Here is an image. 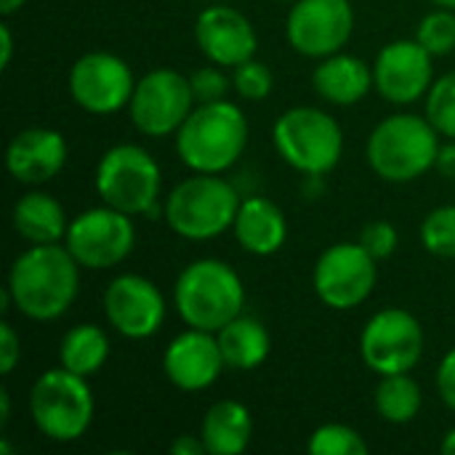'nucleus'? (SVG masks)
<instances>
[{
    "mask_svg": "<svg viewBox=\"0 0 455 455\" xmlns=\"http://www.w3.org/2000/svg\"><path fill=\"white\" fill-rule=\"evenodd\" d=\"M80 264L64 243L29 245L8 272L11 304L35 323H51L69 312L80 291Z\"/></svg>",
    "mask_w": 455,
    "mask_h": 455,
    "instance_id": "f257e3e1",
    "label": "nucleus"
},
{
    "mask_svg": "<svg viewBox=\"0 0 455 455\" xmlns=\"http://www.w3.org/2000/svg\"><path fill=\"white\" fill-rule=\"evenodd\" d=\"M173 139L176 155L192 173H224L248 147V120L229 99L195 104Z\"/></svg>",
    "mask_w": 455,
    "mask_h": 455,
    "instance_id": "f03ea898",
    "label": "nucleus"
},
{
    "mask_svg": "<svg viewBox=\"0 0 455 455\" xmlns=\"http://www.w3.org/2000/svg\"><path fill=\"white\" fill-rule=\"evenodd\" d=\"M173 304L187 328L219 333L243 315L245 285L221 259H197L181 269L173 285Z\"/></svg>",
    "mask_w": 455,
    "mask_h": 455,
    "instance_id": "7ed1b4c3",
    "label": "nucleus"
},
{
    "mask_svg": "<svg viewBox=\"0 0 455 455\" xmlns=\"http://www.w3.org/2000/svg\"><path fill=\"white\" fill-rule=\"evenodd\" d=\"M368 165L389 184H411L435 168L440 152L437 128L421 115H392L368 136Z\"/></svg>",
    "mask_w": 455,
    "mask_h": 455,
    "instance_id": "20e7f679",
    "label": "nucleus"
},
{
    "mask_svg": "<svg viewBox=\"0 0 455 455\" xmlns=\"http://www.w3.org/2000/svg\"><path fill=\"white\" fill-rule=\"evenodd\" d=\"M240 195L221 173H192L179 181L163 203L168 227L192 243H205L232 229Z\"/></svg>",
    "mask_w": 455,
    "mask_h": 455,
    "instance_id": "39448f33",
    "label": "nucleus"
},
{
    "mask_svg": "<svg viewBox=\"0 0 455 455\" xmlns=\"http://www.w3.org/2000/svg\"><path fill=\"white\" fill-rule=\"evenodd\" d=\"M272 141L277 155L309 179L331 173L344 155V131L320 107L285 109L272 128Z\"/></svg>",
    "mask_w": 455,
    "mask_h": 455,
    "instance_id": "423d86ee",
    "label": "nucleus"
},
{
    "mask_svg": "<svg viewBox=\"0 0 455 455\" xmlns=\"http://www.w3.org/2000/svg\"><path fill=\"white\" fill-rule=\"evenodd\" d=\"M93 392L85 376L67 368H53L37 376L29 389V416L35 429L51 443L80 440L93 421Z\"/></svg>",
    "mask_w": 455,
    "mask_h": 455,
    "instance_id": "0eeeda50",
    "label": "nucleus"
},
{
    "mask_svg": "<svg viewBox=\"0 0 455 455\" xmlns=\"http://www.w3.org/2000/svg\"><path fill=\"white\" fill-rule=\"evenodd\" d=\"M163 171L139 144L109 147L96 165V195L128 216L149 213L160 203Z\"/></svg>",
    "mask_w": 455,
    "mask_h": 455,
    "instance_id": "6e6552de",
    "label": "nucleus"
},
{
    "mask_svg": "<svg viewBox=\"0 0 455 455\" xmlns=\"http://www.w3.org/2000/svg\"><path fill=\"white\" fill-rule=\"evenodd\" d=\"M131 219L112 205L88 208L69 221L64 245L83 269H112L133 253L136 227Z\"/></svg>",
    "mask_w": 455,
    "mask_h": 455,
    "instance_id": "1a4fd4ad",
    "label": "nucleus"
},
{
    "mask_svg": "<svg viewBox=\"0 0 455 455\" xmlns=\"http://www.w3.org/2000/svg\"><path fill=\"white\" fill-rule=\"evenodd\" d=\"M195 93L187 75L179 69L157 67L136 80L128 112L133 125L152 139L176 136L181 123L195 109Z\"/></svg>",
    "mask_w": 455,
    "mask_h": 455,
    "instance_id": "9d476101",
    "label": "nucleus"
},
{
    "mask_svg": "<svg viewBox=\"0 0 455 455\" xmlns=\"http://www.w3.org/2000/svg\"><path fill=\"white\" fill-rule=\"evenodd\" d=\"M376 280L379 261L360 243H336L325 248L312 272L317 299L336 312H349L365 304Z\"/></svg>",
    "mask_w": 455,
    "mask_h": 455,
    "instance_id": "9b49d317",
    "label": "nucleus"
},
{
    "mask_svg": "<svg viewBox=\"0 0 455 455\" xmlns=\"http://www.w3.org/2000/svg\"><path fill=\"white\" fill-rule=\"evenodd\" d=\"M424 328L405 309H381L376 312L360 333L363 363L376 376L411 373L424 355Z\"/></svg>",
    "mask_w": 455,
    "mask_h": 455,
    "instance_id": "f8f14e48",
    "label": "nucleus"
},
{
    "mask_svg": "<svg viewBox=\"0 0 455 455\" xmlns=\"http://www.w3.org/2000/svg\"><path fill=\"white\" fill-rule=\"evenodd\" d=\"M69 93L91 115H115L131 104L136 80L125 59L109 51H91L69 69Z\"/></svg>",
    "mask_w": 455,
    "mask_h": 455,
    "instance_id": "ddd939ff",
    "label": "nucleus"
},
{
    "mask_svg": "<svg viewBox=\"0 0 455 455\" xmlns=\"http://www.w3.org/2000/svg\"><path fill=\"white\" fill-rule=\"evenodd\" d=\"M355 29V11L349 0H296L285 35L293 51L307 59H325L339 53Z\"/></svg>",
    "mask_w": 455,
    "mask_h": 455,
    "instance_id": "4468645a",
    "label": "nucleus"
},
{
    "mask_svg": "<svg viewBox=\"0 0 455 455\" xmlns=\"http://www.w3.org/2000/svg\"><path fill=\"white\" fill-rule=\"evenodd\" d=\"M107 323L125 339L155 336L168 315L163 291L144 275H117L104 291Z\"/></svg>",
    "mask_w": 455,
    "mask_h": 455,
    "instance_id": "2eb2a0df",
    "label": "nucleus"
},
{
    "mask_svg": "<svg viewBox=\"0 0 455 455\" xmlns=\"http://www.w3.org/2000/svg\"><path fill=\"white\" fill-rule=\"evenodd\" d=\"M435 56L419 40H395L384 45L373 64L376 91L392 104H413L435 83Z\"/></svg>",
    "mask_w": 455,
    "mask_h": 455,
    "instance_id": "dca6fc26",
    "label": "nucleus"
},
{
    "mask_svg": "<svg viewBox=\"0 0 455 455\" xmlns=\"http://www.w3.org/2000/svg\"><path fill=\"white\" fill-rule=\"evenodd\" d=\"M195 40L211 64L235 69L237 64L256 56L259 37L245 13L229 5L213 3L195 21Z\"/></svg>",
    "mask_w": 455,
    "mask_h": 455,
    "instance_id": "f3484780",
    "label": "nucleus"
},
{
    "mask_svg": "<svg viewBox=\"0 0 455 455\" xmlns=\"http://www.w3.org/2000/svg\"><path fill=\"white\" fill-rule=\"evenodd\" d=\"M227 363L221 357V347L216 333L189 328L179 333L163 355L165 379L181 392H203L219 381Z\"/></svg>",
    "mask_w": 455,
    "mask_h": 455,
    "instance_id": "a211bd4d",
    "label": "nucleus"
},
{
    "mask_svg": "<svg viewBox=\"0 0 455 455\" xmlns=\"http://www.w3.org/2000/svg\"><path fill=\"white\" fill-rule=\"evenodd\" d=\"M67 139L43 125H32L19 131L5 147V168L8 173L27 187H40L61 173L67 165Z\"/></svg>",
    "mask_w": 455,
    "mask_h": 455,
    "instance_id": "6ab92c4d",
    "label": "nucleus"
},
{
    "mask_svg": "<svg viewBox=\"0 0 455 455\" xmlns=\"http://www.w3.org/2000/svg\"><path fill=\"white\" fill-rule=\"evenodd\" d=\"M235 240L251 256H272L288 240L285 213L269 197H245L232 224Z\"/></svg>",
    "mask_w": 455,
    "mask_h": 455,
    "instance_id": "aec40b11",
    "label": "nucleus"
},
{
    "mask_svg": "<svg viewBox=\"0 0 455 455\" xmlns=\"http://www.w3.org/2000/svg\"><path fill=\"white\" fill-rule=\"evenodd\" d=\"M312 85L325 101L352 107L363 101L371 93V88H376L373 67H368L360 56L339 51L333 56L320 59V64L312 72Z\"/></svg>",
    "mask_w": 455,
    "mask_h": 455,
    "instance_id": "412c9836",
    "label": "nucleus"
},
{
    "mask_svg": "<svg viewBox=\"0 0 455 455\" xmlns=\"http://www.w3.org/2000/svg\"><path fill=\"white\" fill-rule=\"evenodd\" d=\"M13 229L21 240L29 245H53L67 237L69 219L64 213V205L48 195V192H27L13 205Z\"/></svg>",
    "mask_w": 455,
    "mask_h": 455,
    "instance_id": "4be33fe9",
    "label": "nucleus"
},
{
    "mask_svg": "<svg viewBox=\"0 0 455 455\" xmlns=\"http://www.w3.org/2000/svg\"><path fill=\"white\" fill-rule=\"evenodd\" d=\"M200 437L211 455H243L253 440V416L237 400H221L208 408Z\"/></svg>",
    "mask_w": 455,
    "mask_h": 455,
    "instance_id": "5701e85b",
    "label": "nucleus"
},
{
    "mask_svg": "<svg viewBox=\"0 0 455 455\" xmlns=\"http://www.w3.org/2000/svg\"><path fill=\"white\" fill-rule=\"evenodd\" d=\"M216 339H219L221 357L229 371H253L269 357V349H272V336L267 325L245 315L229 320L216 333Z\"/></svg>",
    "mask_w": 455,
    "mask_h": 455,
    "instance_id": "b1692460",
    "label": "nucleus"
},
{
    "mask_svg": "<svg viewBox=\"0 0 455 455\" xmlns=\"http://www.w3.org/2000/svg\"><path fill=\"white\" fill-rule=\"evenodd\" d=\"M109 360V336L93 323H80L69 328L59 344V365L77 376H96Z\"/></svg>",
    "mask_w": 455,
    "mask_h": 455,
    "instance_id": "393cba45",
    "label": "nucleus"
},
{
    "mask_svg": "<svg viewBox=\"0 0 455 455\" xmlns=\"http://www.w3.org/2000/svg\"><path fill=\"white\" fill-rule=\"evenodd\" d=\"M373 403L384 421L411 424L421 413L424 395L421 387L411 379V373H392V376H381Z\"/></svg>",
    "mask_w": 455,
    "mask_h": 455,
    "instance_id": "a878e982",
    "label": "nucleus"
},
{
    "mask_svg": "<svg viewBox=\"0 0 455 455\" xmlns=\"http://www.w3.org/2000/svg\"><path fill=\"white\" fill-rule=\"evenodd\" d=\"M307 451L312 455H365L368 443L347 424H323L309 435Z\"/></svg>",
    "mask_w": 455,
    "mask_h": 455,
    "instance_id": "bb28decb",
    "label": "nucleus"
},
{
    "mask_svg": "<svg viewBox=\"0 0 455 455\" xmlns=\"http://www.w3.org/2000/svg\"><path fill=\"white\" fill-rule=\"evenodd\" d=\"M427 120L440 136L455 139V72L437 77L427 93Z\"/></svg>",
    "mask_w": 455,
    "mask_h": 455,
    "instance_id": "cd10ccee",
    "label": "nucleus"
},
{
    "mask_svg": "<svg viewBox=\"0 0 455 455\" xmlns=\"http://www.w3.org/2000/svg\"><path fill=\"white\" fill-rule=\"evenodd\" d=\"M421 243L432 256L455 259V205H440L424 219Z\"/></svg>",
    "mask_w": 455,
    "mask_h": 455,
    "instance_id": "c85d7f7f",
    "label": "nucleus"
},
{
    "mask_svg": "<svg viewBox=\"0 0 455 455\" xmlns=\"http://www.w3.org/2000/svg\"><path fill=\"white\" fill-rule=\"evenodd\" d=\"M416 40L432 56H448L455 51V13L448 8L432 11L419 21Z\"/></svg>",
    "mask_w": 455,
    "mask_h": 455,
    "instance_id": "c756f323",
    "label": "nucleus"
},
{
    "mask_svg": "<svg viewBox=\"0 0 455 455\" xmlns=\"http://www.w3.org/2000/svg\"><path fill=\"white\" fill-rule=\"evenodd\" d=\"M232 85L237 91L240 99H248V101H264L272 88H275V75L269 69V64L259 61L256 56L237 64L235 67V75H232Z\"/></svg>",
    "mask_w": 455,
    "mask_h": 455,
    "instance_id": "7c9ffc66",
    "label": "nucleus"
},
{
    "mask_svg": "<svg viewBox=\"0 0 455 455\" xmlns=\"http://www.w3.org/2000/svg\"><path fill=\"white\" fill-rule=\"evenodd\" d=\"M189 83H192V93H195V101L197 104H211V101H224L232 80L224 75V67L219 64H208V67H200L189 75Z\"/></svg>",
    "mask_w": 455,
    "mask_h": 455,
    "instance_id": "2f4dec72",
    "label": "nucleus"
},
{
    "mask_svg": "<svg viewBox=\"0 0 455 455\" xmlns=\"http://www.w3.org/2000/svg\"><path fill=\"white\" fill-rule=\"evenodd\" d=\"M357 243L376 259V261H384L389 259L397 245H400V235H397V227L392 221H384V219H376L371 224L363 227Z\"/></svg>",
    "mask_w": 455,
    "mask_h": 455,
    "instance_id": "473e14b6",
    "label": "nucleus"
},
{
    "mask_svg": "<svg viewBox=\"0 0 455 455\" xmlns=\"http://www.w3.org/2000/svg\"><path fill=\"white\" fill-rule=\"evenodd\" d=\"M21 360V339L11 323H0V373L8 376Z\"/></svg>",
    "mask_w": 455,
    "mask_h": 455,
    "instance_id": "72a5a7b5",
    "label": "nucleus"
},
{
    "mask_svg": "<svg viewBox=\"0 0 455 455\" xmlns=\"http://www.w3.org/2000/svg\"><path fill=\"white\" fill-rule=\"evenodd\" d=\"M435 381H437V395H440V400H443L451 411H455V347L443 357Z\"/></svg>",
    "mask_w": 455,
    "mask_h": 455,
    "instance_id": "f704fd0d",
    "label": "nucleus"
},
{
    "mask_svg": "<svg viewBox=\"0 0 455 455\" xmlns=\"http://www.w3.org/2000/svg\"><path fill=\"white\" fill-rule=\"evenodd\" d=\"M171 453L173 455H205V443L203 437H192V435H179L173 443H171Z\"/></svg>",
    "mask_w": 455,
    "mask_h": 455,
    "instance_id": "c9c22d12",
    "label": "nucleus"
},
{
    "mask_svg": "<svg viewBox=\"0 0 455 455\" xmlns=\"http://www.w3.org/2000/svg\"><path fill=\"white\" fill-rule=\"evenodd\" d=\"M435 168L440 171V176H445V179H455V141L440 144V152H437Z\"/></svg>",
    "mask_w": 455,
    "mask_h": 455,
    "instance_id": "e433bc0d",
    "label": "nucleus"
},
{
    "mask_svg": "<svg viewBox=\"0 0 455 455\" xmlns=\"http://www.w3.org/2000/svg\"><path fill=\"white\" fill-rule=\"evenodd\" d=\"M11 59H13V35L8 24H0V67L8 69Z\"/></svg>",
    "mask_w": 455,
    "mask_h": 455,
    "instance_id": "4c0bfd02",
    "label": "nucleus"
},
{
    "mask_svg": "<svg viewBox=\"0 0 455 455\" xmlns=\"http://www.w3.org/2000/svg\"><path fill=\"white\" fill-rule=\"evenodd\" d=\"M11 419V395L8 389H0V427H5Z\"/></svg>",
    "mask_w": 455,
    "mask_h": 455,
    "instance_id": "58836bf2",
    "label": "nucleus"
},
{
    "mask_svg": "<svg viewBox=\"0 0 455 455\" xmlns=\"http://www.w3.org/2000/svg\"><path fill=\"white\" fill-rule=\"evenodd\" d=\"M24 3H27V0H0V13H3V16H11V13H16Z\"/></svg>",
    "mask_w": 455,
    "mask_h": 455,
    "instance_id": "ea45409f",
    "label": "nucleus"
},
{
    "mask_svg": "<svg viewBox=\"0 0 455 455\" xmlns=\"http://www.w3.org/2000/svg\"><path fill=\"white\" fill-rule=\"evenodd\" d=\"M440 451L445 455H455V429H451L445 437H443V445H440Z\"/></svg>",
    "mask_w": 455,
    "mask_h": 455,
    "instance_id": "a19ab883",
    "label": "nucleus"
},
{
    "mask_svg": "<svg viewBox=\"0 0 455 455\" xmlns=\"http://www.w3.org/2000/svg\"><path fill=\"white\" fill-rule=\"evenodd\" d=\"M435 5H440V8H448V11H455V0H432Z\"/></svg>",
    "mask_w": 455,
    "mask_h": 455,
    "instance_id": "79ce46f5",
    "label": "nucleus"
},
{
    "mask_svg": "<svg viewBox=\"0 0 455 455\" xmlns=\"http://www.w3.org/2000/svg\"><path fill=\"white\" fill-rule=\"evenodd\" d=\"M285 3H296V0H285Z\"/></svg>",
    "mask_w": 455,
    "mask_h": 455,
    "instance_id": "37998d69",
    "label": "nucleus"
}]
</instances>
